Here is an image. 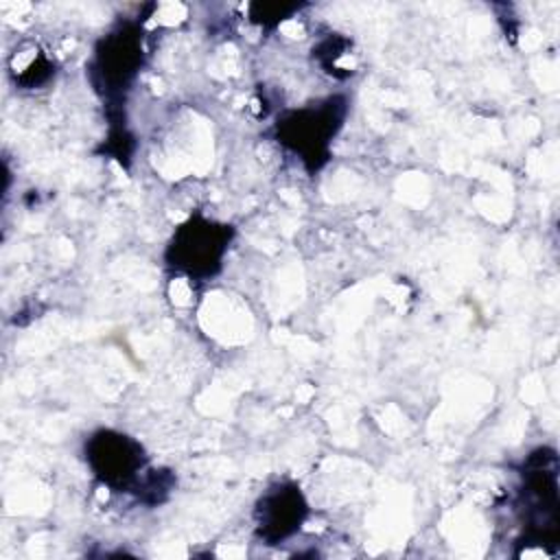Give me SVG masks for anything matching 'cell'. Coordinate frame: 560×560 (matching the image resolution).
I'll use <instances>...</instances> for the list:
<instances>
[{"label": "cell", "mask_w": 560, "mask_h": 560, "mask_svg": "<svg viewBox=\"0 0 560 560\" xmlns=\"http://www.w3.org/2000/svg\"><path fill=\"white\" fill-rule=\"evenodd\" d=\"M346 114L348 103L339 94L291 109L278 118L276 140L298 155L311 173L319 171L330 158V142L339 133Z\"/></svg>", "instance_id": "1"}, {"label": "cell", "mask_w": 560, "mask_h": 560, "mask_svg": "<svg viewBox=\"0 0 560 560\" xmlns=\"http://www.w3.org/2000/svg\"><path fill=\"white\" fill-rule=\"evenodd\" d=\"M142 63V24L138 20H122L96 42L88 74L94 90L112 107L120 105L131 83L136 81Z\"/></svg>", "instance_id": "2"}, {"label": "cell", "mask_w": 560, "mask_h": 560, "mask_svg": "<svg viewBox=\"0 0 560 560\" xmlns=\"http://www.w3.org/2000/svg\"><path fill=\"white\" fill-rule=\"evenodd\" d=\"M234 228L203 214H190L179 223L164 252L166 265L190 280H210L223 267Z\"/></svg>", "instance_id": "3"}, {"label": "cell", "mask_w": 560, "mask_h": 560, "mask_svg": "<svg viewBox=\"0 0 560 560\" xmlns=\"http://www.w3.org/2000/svg\"><path fill=\"white\" fill-rule=\"evenodd\" d=\"M521 499L529 521L527 545L556 542L558 532V457L551 448H536L523 462Z\"/></svg>", "instance_id": "4"}, {"label": "cell", "mask_w": 560, "mask_h": 560, "mask_svg": "<svg viewBox=\"0 0 560 560\" xmlns=\"http://www.w3.org/2000/svg\"><path fill=\"white\" fill-rule=\"evenodd\" d=\"M83 455L92 475L116 492H136L149 470L144 446L116 429H96L90 433Z\"/></svg>", "instance_id": "5"}, {"label": "cell", "mask_w": 560, "mask_h": 560, "mask_svg": "<svg viewBox=\"0 0 560 560\" xmlns=\"http://www.w3.org/2000/svg\"><path fill=\"white\" fill-rule=\"evenodd\" d=\"M308 516V503L295 481H276L254 505L256 536L265 545H280L295 536Z\"/></svg>", "instance_id": "6"}, {"label": "cell", "mask_w": 560, "mask_h": 560, "mask_svg": "<svg viewBox=\"0 0 560 560\" xmlns=\"http://www.w3.org/2000/svg\"><path fill=\"white\" fill-rule=\"evenodd\" d=\"M302 4L293 2H254L249 4V20L262 28H276L280 22L298 13Z\"/></svg>", "instance_id": "7"}, {"label": "cell", "mask_w": 560, "mask_h": 560, "mask_svg": "<svg viewBox=\"0 0 560 560\" xmlns=\"http://www.w3.org/2000/svg\"><path fill=\"white\" fill-rule=\"evenodd\" d=\"M55 72V66L50 59H46L42 52L35 55L33 61L26 63V68L20 72L18 81L24 85V88H37L42 83H46Z\"/></svg>", "instance_id": "8"}]
</instances>
